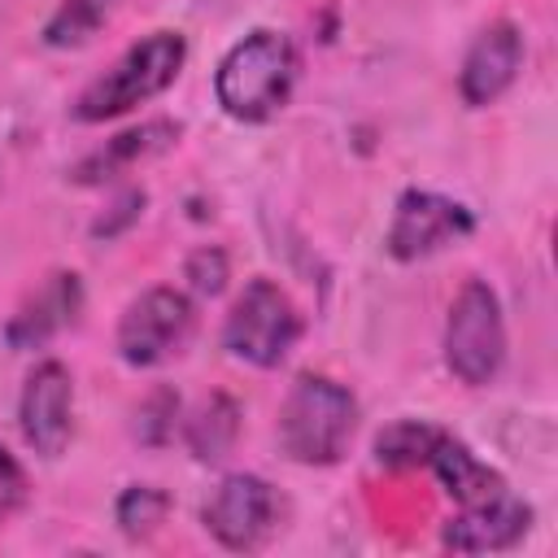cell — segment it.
I'll return each mask as SVG.
<instances>
[{
	"mask_svg": "<svg viewBox=\"0 0 558 558\" xmlns=\"http://www.w3.org/2000/svg\"><path fill=\"white\" fill-rule=\"evenodd\" d=\"M174 414H179V397L170 388H157L144 405H140V423H135V436L144 445H161L170 432H174Z\"/></svg>",
	"mask_w": 558,
	"mask_h": 558,
	"instance_id": "20",
	"label": "cell"
},
{
	"mask_svg": "<svg viewBox=\"0 0 558 558\" xmlns=\"http://www.w3.org/2000/svg\"><path fill=\"white\" fill-rule=\"evenodd\" d=\"M205 527L227 549H257L275 527V488L248 471L227 475L205 501Z\"/></svg>",
	"mask_w": 558,
	"mask_h": 558,
	"instance_id": "8",
	"label": "cell"
},
{
	"mask_svg": "<svg viewBox=\"0 0 558 558\" xmlns=\"http://www.w3.org/2000/svg\"><path fill=\"white\" fill-rule=\"evenodd\" d=\"M113 9H118V0H61L52 9V17L44 22V44L48 48H78L109 22Z\"/></svg>",
	"mask_w": 558,
	"mask_h": 558,
	"instance_id": "17",
	"label": "cell"
},
{
	"mask_svg": "<svg viewBox=\"0 0 558 558\" xmlns=\"http://www.w3.org/2000/svg\"><path fill=\"white\" fill-rule=\"evenodd\" d=\"M440 436H445V432H440L436 423L397 418V423H388V427L375 436V458H379L384 466H397V471H405V466H427V458H432V449H436Z\"/></svg>",
	"mask_w": 558,
	"mask_h": 558,
	"instance_id": "16",
	"label": "cell"
},
{
	"mask_svg": "<svg viewBox=\"0 0 558 558\" xmlns=\"http://www.w3.org/2000/svg\"><path fill=\"white\" fill-rule=\"evenodd\" d=\"M183 279H187L192 292H201V296H218V292L227 288V253L214 248V244L192 248L187 262H183Z\"/></svg>",
	"mask_w": 558,
	"mask_h": 558,
	"instance_id": "19",
	"label": "cell"
},
{
	"mask_svg": "<svg viewBox=\"0 0 558 558\" xmlns=\"http://www.w3.org/2000/svg\"><path fill=\"white\" fill-rule=\"evenodd\" d=\"M174 140H179V122L153 118V122H144V126H131V131L113 135V140H109L100 153L83 157V161L70 170V179H74V183H109V179L126 174L135 161L166 153Z\"/></svg>",
	"mask_w": 558,
	"mask_h": 558,
	"instance_id": "13",
	"label": "cell"
},
{
	"mask_svg": "<svg viewBox=\"0 0 558 558\" xmlns=\"http://www.w3.org/2000/svg\"><path fill=\"white\" fill-rule=\"evenodd\" d=\"M22 436L35 453L57 458L74 432V379L61 362H39L22 388Z\"/></svg>",
	"mask_w": 558,
	"mask_h": 558,
	"instance_id": "9",
	"label": "cell"
},
{
	"mask_svg": "<svg viewBox=\"0 0 558 558\" xmlns=\"http://www.w3.org/2000/svg\"><path fill=\"white\" fill-rule=\"evenodd\" d=\"M301 340V314L292 305V296L275 283V279H253L244 283V292L235 296L227 327H222V344L248 362V366H279Z\"/></svg>",
	"mask_w": 558,
	"mask_h": 558,
	"instance_id": "5",
	"label": "cell"
},
{
	"mask_svg": "<svg viewBox=\"0 0 558 558\" xmlns=\"http://www.w3.org/2000/svg\"><path fill=\"white\" fill-rule=\"evenodd\" d=\"M26 471H22V462L0 445V527L22 510V501H26Z\"/></svg>",
	"mask_w": 558,
	"mask_h": 558,
	"instance_id": "21",
	"label": "cell"
},
{
	"mask_svg": "<svg viewBox=\"0 0 558 558\" xmlns=\"http://www.w3.org/2000/svg\"><path fill=\"white\" fill-rule=\"evenodd\" d=\"M523 65V35L510 22H493L488 31H480V39L466 48L462 70H458V92L471 109L493 105L519 74Z\"/></svg>",
	"mask_w": 558,
	"mask_h": 558,
	"instance_id": "10",
	"label": "cell"
},
{
	"mask_svg": "<svg viewBox=\"0 0 558 558\" xmlns=\"http://www.w3.org/2000/svg\"><path fill=\"white\" fill-rule=\"evenodd\" d=\"M144 205H148V196H144L140 187H126V192L113 201V214H109V218H100V222L92 227V235H96V240H109V235H118L122 227H131V222L144 214Z\"/></svg>",
	"mask_w": 558,
	"mask_h": 558,
	"instance_id": "22",
	"label": "cell"
},
{
	"mask_svg": "<svg viewBox=\"0 0 558 558\" xmlns=\"http://www.w3.org/2000/svg\"><path fill=\"white\" fill-rule=\"evenodd\" d=\"M78 310H83V283H78V275L61 270L9 318L4 336H9L13 349H35V344L52 340L61 327H70L78 318Z\"/></svg>",
	"mask_w": 558,
	"mask_h": 558,
	"instance_id": "12",
	"label": "cell"
},
{
	"mask_svg": "<svg viewBox=\"0 0 558 558\" xmlns=\"http://www.w3.org/2000/svg\"><path fill=\"white\" fill-rule=\"evenodd\" d=\"M527 523H532V510L519 497L497 493L475 506H462V514L445 523L440 541L458 554H493V549H510L514 541H523Z\"/></svg>",
	"mask_w": 558,
	"mask_h": 558,
	"instance_id": "11",
	"label": "cell"
},
{
	"mask_svg": "<svg viewBox=\"0 0 558 558\" xmlns=\"http://www.w3.org/2000/svg\"><path fill=\"white\" fill-rule=\"evenodd\" d=\"M170 514V497L153 484H131L122 497H118V527L140 541V536H153Z\"/></svg>",
	"mask_w": 558,
	"mask_h": 558,
	"instance_id": "18",
	"label": "cell"
},
{
	"mask_svg": "<svg viewBox=\"0 0 558 558\" xmlns=\"http://www.w3.org/2000/svg\"><path fill=\"white\" fill-rule=\"evenodd\" d=\"M192 301L179 288H148L144 296H135L118 323V353L131 366H157L170 353H179V344L192 331Z\"/></svg>",
	"mask_w": 558,
	"mask_h": 558,
	"instance_id": "7",
	"label": "cell"
},
{
	"mask_svg": "<svg viewBox=\"0 0 558 558\" xmlns=\"http://www.w3.org/2000/svg\"><path fill=\"white\" fill-rule=\"evenodd\" d=\"M427 466L436 471V480L445 484V493H449L458 506H475V501H484V497L506 493L501 475H497L493 466H484V462H480L462 440H453L449 432L436 440V449H432Z\"/></svg>",
	"mask_w": 558,
	"mask_h": 558,
	"instance_id": "14",
	"label": "cell"
},
{
	"mask_svg": "<svg viewBox=\"0 0 558 558\" xmlns=\"http://www.w3.org/2000/svg\"><path fill=\"white\" fill-rule=\"evenodd\" d=\"M357 401L327 375H301L279 405V449L305 466H331L349 449Z\"/></svg>",
	"mask_w": 558,
	"mask_h": 558,
	"instance_id": "2",
	"label": "cell"
},
{
	"mask_svg": "<svg viewBox=\"0 0 558 558\" xmlns=\"http://www.w3.org/2000/svg\"><path fill=\"white\" fill-rule=\"evenodd\" d=\"M240 436V405L227 392H214L209 401H201V410L187 418V449L201 462H218L231 453Z\"/></svg>",
	"mask_w": 558,
	"mask_h": 558,
	"instance_id": "15",
	"label": "cell"
},
{
	"mask_svg": "<svg viewBox=\"0 0 558 558\" xmlns=\"http://www.w3.org/2000/svg\"><path fill=\"white\" fill-rule=\"evenodd\" d=\"M475 231V218L466 205L440 196V192H401L397 209H392V222H388V235H384V248L397 257V262H418V257H432L440 253L445 244H458Z\"/></svg>",
	"mask_w": 558,
	"mask_h": 558,
	"instance_id": "6",
	"label": "cell"
},
{
	"mask_svg": "<svg viewBox=\"0 0 558 558\" xmlns=\"http://www.w3.org/2000/svg\"><path fill=\"white\" fill-rule=\"evenodd\" d=\"M296 83V48L279 31L244 35L214 74V96L235 122H266L279 113Z\"/></svg>",
	"mask_w": 558,
	"mask_h": 558,
	"instance_id": "1",
	"label": "cell"
},
{
	"mask_svg": "<svg viewBox=\"0 0 558 558\" xmlns=\"http://www.w3.org/2000/svg\"><path fill=\"white\" fill-rule=\"evenodd\" d=\"M187 61V39L179 31H153L148 39L131 44L100 78H92L78 100H74V118L78 122H109L144 100H153L157 92H166L179 70Z\"/></svg>",
	"mask_w": 558,
	"mask_h": 558,
	"instance_id": "3",
	"label": "cell"
},
{
	"mask_svg": "<svg viewBox=\"0 0 558 558\" xmlns=\"http://www.w3.org/2000/svg\"><path fill=\"white\" fill-rule=\"evenodd\" d=\"M506 362V323L497 292L484 279H466L445 318V366L453 379L480 388Z\"/></svg>",
	"mask_w": 558,
	"mask_h": 558,
	"instance_id": "4",
	"label": "cell"
}]
</instances>
